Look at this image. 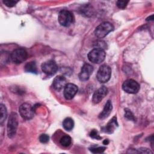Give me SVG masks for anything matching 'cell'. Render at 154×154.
I'll return each instance as SVG.
<instances>
[{
  "label": "cell",
  "instance_id": "26",
  "mask_svg": "<svg viewBox=\"0 0 154 154\" xmlns=\"http://www.w3.org/2000/svg\"><path fill=\"white\" fill-rule=\"evenodd\" d=\"M128 2V1H118L117 2V5L120 8H124L126 7Z\"/></svg>",
  "mask_w": 154,
  "mask_h": 154
},
{
  "label": "cell",
  "instance_id": "24",
  "mask_svg": "<svg viewBox=\"0 0 154 154\" xmlns=\"http://www.w3.org/2000/svg\"><path fill=\"white\" fill-rule=\"evenodd\" d=\"M90 136L92 138H94L96 140H100L102 138V137L100 136H99L97 131L96 130H92L90 134Z\"/></svg>",
  "mask_w": 154,
  "mask_h": 154
},
{
  "label": "cell",
  "instance_id": "21",
  "mask_svg": "<svg viewBox=\"0 0 154 154\" xmlns=\"http://www.w3.org/2000/svg\"><path fill=\"white\" fill-rule=\"evenodd\" d=\"M105 149L106 148L105 147H98L90 149V151L93 153H100L103 152Z\"/></svg>",
  "mask_w": 154,
  "mask_h": 154
},
{
  "label": "cell",
  "instance_id": "16",
  "mask_svg": "<svg viewBox=\"0 0 154 154\" xmlns=\"http://www.w3.org/2000/svg\"><path fill=\"white\" fill-rule=\"evenodd\" d=\"M25 71L28 73H37V69L36 66V64L34 61H31L26 64L25 66Z\"/></svg>",
  "mask_w": 154,
  "mask_h": 154
},
{
  "label": "cell",
  "instance_id": "20",
  "mask_svg": "<svg viewBox=\"0 0 154 154\" xmlns=\"http://www.w3.org/2000/svg\"><path fill=\"white\" fill-rule=\"evenodd\" d=\"M94 49H101L103 50L106 49V43L102 40H99L96 42V43L94 44Z\"/></svg>",
  "mask_w": 154,
  "mask_h": 154
},
{
  "label": "cell",
  "instance_id": "25",
  "mask_svg": "<svg viewBox=\"0 0 154 154\" xmlns=\"http://www.w3.org/2000/svg\"><path fill=\"white\" fill-rule=\"evenodd\" d=\"M49 140V136L47 134H42L40 136V137H39V140L42 143H48Z\"/></svg>",
  "mask_w": 154,
  "mask_h": 154
},
{
  "label": "cell",
  "instance_id": "7",
  "mask_svg": "<svg viewBox=\"0 0 154 154\" xmlns=\"http://www.w3.org/2000/svg\"><path fill=\"white\" fill-rule=\"evenodd\" d=\"M122 88L126 93L135 94L139 91L140 85L135 80L127 79L123 82L122 85Z\"/></svg>",
  "mask_w": 154,
  "mask_h": 154
},
{
  "label": "cell",
  "instance_id": "10",
  "mask_svg": "<svg viewBox=\"0 0 154 154\" xmlns=\"http://www.w3.org/2000/svg\"><path fill=\"white\" fill-rule=\"evenodd\" d=\"M93 72V67L89 64H84L81 68L79 75V78L82 81H85L88 79L90 76Z\"/></svg>",
  "mask_w": 154,
  "mask_h": 154
},
{
  "label": "cell",
  "instance_id": "19",
  "mask_svg": "<svg viewBox=\"0 0 154 154\" xmlns=\"http://www.w3.org/2000/svg\"><path fill=\"white\" fill-rule=\"evenodd\" d=\"M71 143H72V138L69 135L63 136L60 140V143L64 147H67L70 146Z\"/></svg>",
  "mask_w": 154,
  "mask_h": 154
},
{
  "label": "cell",
  "instance_id": "1",
  "mask_svg": "<svg viewBox=\"0 0 154 154\" xmlns=\"http://www.w3.org/2000/svg\"><path fill=\"white\" fill-rule=\"evenodd\" d=\"M18 126L17 115L15 112H12L8 119L7 123V134L9 138H12L16 135Z\"/></svg>",
  "mask_w": 154,
  "mask_h": 154
},
{
  "label": "cell",
  "instance_id": "12",
  "mask_svg": "<svg viewBox=\"0 0 154 154\" xmlns=\"http://www.w3.org/2000/svg\"><path fill=\"white\" fill-rule=\"evenodd\" d=\"M108 89L105 87H102L97 90L93 95L92 101L94 103H99L107 94Z\"/></svg>",
  "mask_w": 154,
  "mask_h": 154
},
{
  "label": "cell",
  "instance_id": "6",
  "mask_svg": "<svg viewBox=\"0 0 154 154\" xmlns=\"http://www.w3.org/2000/svg\"><path fill=\"white\" fill-rule=\"evenodd\" d=\"M73 20L72 13L67 10H62L58 14V22L61 25L64 26H70Z\"/></svg>",
  "mask_w": 154,
  "mask_h": 154
},
{
  "label": "cell",
  "instance_id": "23",
  "mask_svg": "<svg viewBox=\"0 0 154 154\" xmlns=\"http://www.w3.org/2000/svg\"><path fill=\"white\" fill-rule=\"evenodd\" d=\"M125 117L126 119H128V120H135L133 114L132 113V112H131L129 109H125Z\"/></svg>",
  "mask_w": 154,
  "mask_h": 154
},
{
  "label": "cell",
  "instance_id": "11",
  "mask_svg": "<svg viewBox=\"0 0 154 154\" xmlns=\"http://www.w3.org/2000/svg\"><path fill=\"white\" fill-rule=\"evenodd\" d=\"M78 91V87L76 85L69 83L64 87V96L66 99L70 100L72 99Z\"/></svg>",
  "mask_w": 154,
  "mask_h": 154
},
{
  "label": "cell",
  "instance_id": "15",
  "mask_svg": "<svg viewBox=\"0 0 154 154\" xmlns=\"http://www.w3.org/2000/svg\"><path fill=\"white\" fill-rule=\"evenodd\" d=\"M112 109V102L110 100H108L105 105V106L102 110V111L100 113L99 116V118L100 119H104L108 117L109 114L111 113Z\"/></svg>",
  "mask_w": 154,
  "mask_h": 154
},
{
  "label": "cell",
  "instance_id": "8",
  "mask_svg": "<svg viewBox=\"0 0 154 154\" xmlns=\"http://www.w3.org/2000/svg\"><path fill=\"white\" fill-rule=\"evenodd\" d=\"M19 111L21 117L25 120L31 119L34 117V109L27 103L22 104L19 108Z\"/></svg>",
  "mask_w": 154,
  "mask_h": 154
},
{
  "label": "cell",
  "instance_id": "17",
  "mask_svg": "<svg viewBox=\"0 0 154 154\" xmlns=\"http://www.w3.org/2000/svg\"><path fill=\"white\" fill-rule=\"evenodd\" d=\"M63 126L66 131L72 130L74 126V122L73 119L70 117L66 118L63 122Z\"/></svg>",
  "mask_w": 154,
  "mask_h": 154
},
{
  "label": "cell",
  "instance_id": "14",
  "mask_svg": "<svg viewBox=\"0 0 154 154\" xmlns=\"http://www.w3.org/2000/svg\"><path fill=\"white\" fill-rule=\"evenodd\" d=\"M117 126H118V123L117 122V118L116 117H114L107 123V125L105 127H103L102 129L103 132L111 134L114 131V130L116 129Z\"/></svg>",
  "mask_w": 154,
  "mask_h": 154
},
{
  "label": "cell",
  "instance_id": "22",
  "mask_svg": "<svg viewBox=\"0 0 154 154\" xmlns=\"http://www.w3.org/2000/svg\"><path fill=\"white\" fill-rule=\"evenodd\" d=\"M18 2L17 1H14V0H5L3 1V3L8 7H14L17 3Z\"/></svg>",
  "mask_w": 154,
  "mask_h": 154
},
{
  "label": "cell",
  "instance_id": "13",
  "mask_svg": "<svg viewBox=\"0 0 154 154\" xmlns=\"http://www.w3.org/2000/svg\"><path fill=\"white\" fill-rule=\"evenodd\" d=\"M52 85L55 90L59 91L64 88L67 85V80L64 76L58 75L54 78Z\"/></svg>",
  "mask_w": 154,
  "mask_h": 154
},
{
  "label": "cell",
  "instance_id": "27",
  "mask_svg": "<svg viewBox=\"0 0 154 154\" xmlns=\"http://www.w3.org/2000/svg\"><path fill=\"white\" fill-rule=\"evenodd\" d=\"M108 143H109V141H108V139H106V140H105L103 141V144L106 145V144H108Z\"/></svg>",
  "mask_w": 154,
  "mask_h": 154
},
{
  "label": "cell",
  "instance_id": "18",
  "mask_svg": "<svg viewBox=\"0 0 154 154\" xmlns=\"http://www.w3.org/2000/svg\"><path fill=\"white\" fill-rule=\"evenodd\" d=\"M0 123L2 124L7 116V109L3 104H1L0 105Z\"/></svg>",
  "mask_w": 154,
  "mask_h": 154
},
{
  "label": "cell",
  "instance_id": "4",
  "mask_svg": "<svg viewBox=\"0 0 154 154\" xmlns=\"http://www.w3.org/2000/svg\"><path fill=\"white\" fill-rule=\"evenodd\" d=\"M111 75V69L107 65L101 66L97 73V79L101 83H105L109 81Z\"/></svg>",
  "mask_w": 154,
  "mask_h": 154
},
{
  "label": "cell",
  "instance_id": "9",
  "mask_svg": "<svg viewBox=\"0 0 154 154\" xmlns=\"http://www.w3.org/2000/svg\"><path fill=\"white\" fill-rule=\"evenodd\" d=\"M42 71L49 75H54L58 70V66L53 60H49L42 64Z\"/></svg>",
  "mask_w": 154,
  "mask_h": 154
},
{
  "label": "cell",
  "instance_id": "5",
  "mask_svg": "<svg viewBox=\"0 0 154 154\" xmlns=\"http://www.w3.org/2000/svg\"><path fill=\"white\" fill-rule=\"evenodd\" d=\"M27 56V52L25 49L19 48L14 50L12 52L10 58L13 63L16 64H20L26 60Z\"/></svg>",
  "mask_w": 154,
  "mask_h": 154
},
{
  "label": "cell",
  "instance_id": "3",
  "mask_svg": "<svg viewBox=\"0 0 154 154\" xmlns=\"http://www.w3.org/2000/svg\"><path fill=\"white\" fill-rule=\"evenodd\" d=\"M105 58V51L101 49H94L88 54L89 61L93 63L99 64L104 61Z\"/></svg>",
  "mask_w": 154,
  "mask_h": 154
},
{
  "label": "cell",
  "instance_id": "2",
  "mask_svg": "<svg viewBox=\"0 0 154 154\" xmlns=\"http://www.w3.org/2000/svg\"><path fill=\"white\" fill-rule=\"evenodd\" d=\"M113 29L114 26L111 23L104 22L96 27L94 31V34L98 38H103Z\"/></svg>",
  "mask_w": 154,
  "mask_h": 154
}]
</instances>
